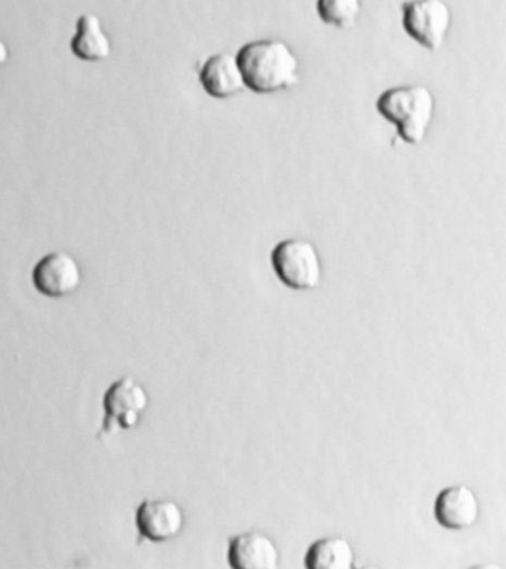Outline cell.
I'll return each instance as SVG.
<instances>
[{
  "label": "cell",
  "instance_id": "cell-1",
  "mask_svg": "<svg viewBox=\"0 0 506 569\" xmlns=\"http://www.w3.org/2000/svg\"><path fill=\"white\" fill-rule=\"evenodd\" d=\"M236 60L244 74L245 88L257 94L287 91L301 81L296 52L281 39L245 43L237 51Z\"/></svg>",
  "mask_w": 506,
  "mask_h": 569
},
{
  "label": "cell",
  "instance_id": "cell-2",
  "mask_svg": "<svg viewBox=\"0 0 506 569\" xmlns=\"http://www.w3.org/2000/svg\"><path fill=\"white\" fill-rule=\"evenodd\" d=\"M377 112L397 128L398 136L408 144L425 140L435 114V97L428 87L402 86L389 88L378 96Z\"/></svg>",
  "mask_w": 506,
  "mask_h": 569
},
{
  "label": "cell",
  "instance_id": "cell-3",
  "mask_svg": "<svg viewBox=\"0 0 506 569\" xmlns=\"http://www.w3.org/2000/svg\"><path fill=\"white\" fill-rule=\"evenodd\" d=\"M276 277L293 290H314L323 281V262L310 240L287 238L272 251Z\"/></svg>",
  "mask_w": 506,
  "mask_h": 569
},
{
  "label": "cell",
  "instance_id": "cell-4",
  "mask_svg": "<svg viewBox=\"0 0 506 569\" xmlns=\"http://www.w3.org/2000/svg\"><path fill=\"white\" fill-rule=\"evenodd\" d=\"M148 406V391L134 378L123 377L114 381L104 392V419L99 439L135 429Z\"/></svg>",
  "mask_w": 506,
  "mask_h": 569
},
{
  "label": "cell",
  "instance_id": "cell-5",
  "mask_svg": "<svg viewBox=\"0 0 506 569\" xmlns=\"http://www.w3.org/2000/svg\"><path fill=\"white\" fill-rule=\"evenodd\" d=\"M404 32L428 51H437L446 41L452 11L444 0H406L402 7Z\"/></svg>",
  "mask_w": 506,
  "mask_h": 569
},
{
  "label": "cell",
  "instance_id": "cell-6",
  "mask_svg": "<svg viewBox=\"0 0 506 569\" xmlns=\"http://www.w3.org/2000/svg\"><path fill=\"white\" fill-rule=\"evenodd\" d=\"M82 280V269L68 251H52L43 256L32 271L34 289L50 299H61L77 293Z\"/></svg>",
  "mask_w": 506,
  "mask_h": 569
},
{
  "label": "cell",
  "instance_id": "cell-7",
  "mask_svg": "<svg viewBox=\"0 0 506 569\" xmlns=\"http://www.w3.org/2000/svg\"><path fill=\"white\" fill-rule=\"evenodd\" d=\"M135 527L140 537L164 542L179 537L184 528L182 507L173 500H146L135 511Z\"/></svg>",
  "mask_w": 506,
  "mask_h": 569
},
{
  "label": "cell",
  "instance_id": "cell-8",
  "mask_svg": "<svg viewBox=\"0 0 506 569\" xmlns=\"http://www.w3.org/2000/svg\"><path fill=\"white\" fill-rule=\"evenodd\" d=\"M229 563L235 569H276L280 568L281 551L266 533L244 532L229 542Z\"/></svg>",
  "mask_w": 506,
  "mask_h": 569
},
{
  "label": "cell",
  "instance_id": "cell-9",
  "mask_svg": "<svg viewBox=\"0 0 506 569\" xmlns=\"http://www.w3.org/2000/svg\"><path fill=\"white\" fill-rule=\"evenodd\" d=\"M479 501L475 492L466 485H456L443 489L435 501V518L443 528L468 529L478 522Z\"/></svg>",
  "mask_w": 506,
  "mask_h": 569
},
{
  "label": "cell",
  "instance_id": "cell-10",
  "mask_svg": "<svg viewBox=\"0 0 506 569\" xmlns=\"http://www.w3.org/2000/svg\"><path fill=\"white\" fill-rule=\"evenodd\" d=\"M200 82L204 91L213 99H232L245 90L244 74L236 56L219 52L202 64Z\"/></svg>",
  "mask_w": 506,
  "mask_h": 569
},
{
  "label": "cell",
  "instance_id": "cell-11",
  "mask_svg": "<svg viewBox=\"0 0 506 569\" xmlns=\"http://www.w3.org/2000/svg\"><path fill=\"white\" fill-rule=\"evenodd\" d=\"M70 50L79 60L100 63L112 56V41L103 23L94 14H83L77 21V33L70 41Z\"/></svg>",
  "mask_w": 506,
  "mask_h": 569
},
{
  "label": "cell",
  "instance_id": "cell-12",
  "mask_svg": "<svg viewBox=\"0 0 506 569\" xmlns=\"http://www.w3.org/2000/svg\"><path fill=\"white\" fill-rule=\"evenodd\" d=\"M310 569H352L355 567V551L345 537H325L315 541L306 555Z\"/></svg>",
  "mask_w": 506,
  "mask_h": 569
},
{
  "label": "cell",
  "instance_id": "cell-13",
  "mask_svg": "<svg viewBox=\"0 0 506 569\" xmlns=\"http://www.w3.org/2000/svg\"><path fill=\"white\" fill-rule=\"evenodd\" d=\"M316 12L324 24L350 29L363 12V0H316Z\"/></svg>",
  "mask_w": 506,
  "mask_h": 569
},
{
  "label": "cell",
  "instance_id": "cell-14",
  "mask_svg": "<svg viewBox=\"0 0 506 569\" xmlns=\"http://www.w3.org/2000/svg\"><path fill=\"white\" fill-rule=\"evenodd\" d=\"M10 61V48L0 39V68H3Z\"/></svg>",
  "mask_w": 506,
  "mask_h": 569
}]
</instances>
